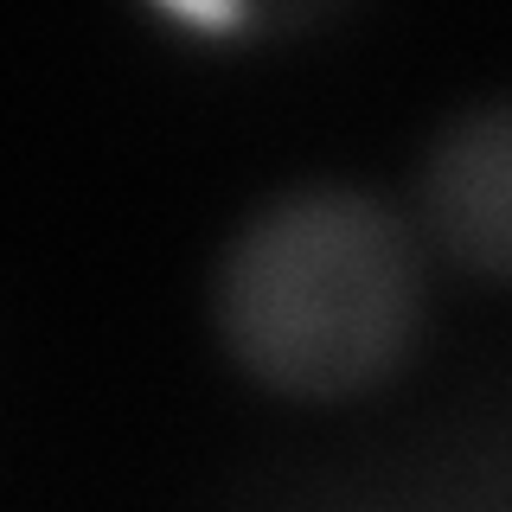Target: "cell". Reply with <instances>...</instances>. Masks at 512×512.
Masks as SVG:
<instances>
[{
	"label": "cell",
	"mask_w": 512,
	"mask_h": 512,
	"mask_svg": "<svg viewBox=\"0 0 512 512\" xmlns=\"http://www.w3.org/2000/svg\"><path fill=\"white\" fill-rule=\"evenodd\" d=\"M218 333L282 397L372 391L410 352L423 269L404 218L352 186L282 192L218 263Z\"/></svg>",
	"instance_id": "cell-1"
},
{
	"label": "cell",
	"mask_w": 512,
	"mask_h": 512,
	"mask_svg": "<svg viewBox=\"0 0 512 512\" xmlns=\"http://www.w3.org/2000/svg\"><path fill=\"white\" fill-rule=\"evenodd\" d=\"M423 212L480 276L512 282V103H480L429 148Z\"/></svg>",
	"instance_id": "cell-2"
}]
</instances>
